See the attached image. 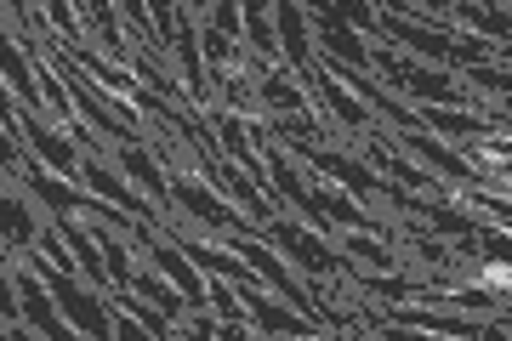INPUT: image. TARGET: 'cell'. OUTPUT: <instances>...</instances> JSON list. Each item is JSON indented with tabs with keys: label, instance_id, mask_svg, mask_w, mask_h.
I'll list each match as a JSON object with an SVG mask.
<instances>
[{
	"label": "cell",
	"instance_id": "cell-6",
	"mask_svg": "<svg viewBox=\"0 0 512 341\" xmlns=\"http://www.w3.org/2000/svg\"><path fill=\"white\" fill-rule=\"evenodd\" d=\"M18 171H23V182H29V194H35L40 205H52L57 216H92V222H109L114 205H103L92 188H74L69 177H52L40 160H23Z\"/></svg>",
	"mask_w": 512,
	"mask_h": 341
},
{
	"label": "cell",
	"instance_id": "cell-22",
	"mask_svg": "<svg viewBox=\"0 0 512 341\" xmlns=\"http://www.w3.org/2000/svg\"><path fill=\"white\" fill-rule=\"evenodd\" d=\"M262 103L268 108H285V114H291V120H302V114H313L308 108V97H302V91L291 86V80H285V74H262Z\"/></svg>",
	"mask_w": 512,
	"mask_h": 341
},
{
	"label": "cell",
	"instance_id": "cell-36",
	"mask_svg": "<svg viewBox=\"0 0 512 341\" xmlns=\"http://www.w3.org/2000/svg\"><path fill=\"white\" fill-rule=\"evenodd\" d=\"M217 341H251V330L245 324H217Z\"/></svg>",
	"mask_w": 512,
	"mask_h": 341
},
{
	"label": "cell",
	"instance_id": "cell-12",
	"mask_svg": "<svg viewBox=\"0 0 512 341\" xmlns=\"http://www.w3.org/2000/svg\"><path fill=\"white\" fill-rule=\"evenodd\" d=\"M80 182H86V188H92L97 199H103V205H114V211H126L131 222H143L148 228V199H137L126 188V182L114 177L109 165H103V154H86V165H80Z\"/></svg>",
	"mask_w": 512,
	"mask_h": 341
},
{
	"label": "cell",
	"instance_id": "cell-4",
	"mask_svg": "<svg viewBox=\"0 0 512 341\" xmlns=\"http://www.w3.org/2000/svg\"><path fill=\"white\" fill-rule=\"evenodd\" d=\"M171 199H177V211L183 216H194V222H205V228H217L222 239L228 234H262L251 216H239L222 194H211L205 177H183V171H177V177H171Z\"/></svg>",
	"mask_w": 512,
	"mask_h": 341
},
{
	"label": "cell",
	"instance_id": "cell-24",
	"mask_svg": "<svg viewBox=\"0 0 512 341\" xmlns=\"http://www.w3.org/2000/svg\"><path fill=\"white\" fill-rule=\"evenodd\" d=\"M200 52H205V69L222 74V69H228V63L239 57V46L222 35V29H211V18H205V23H200Z\"/></svg>",
	"mask_w": 512,
	"mask_h": 341
},
{
	"label": "cell",
	"instance_id": "cell-28",
	"mask_svg": "<svg viewBox=\"0 0 512 341\" xmlns=\"http://www.w3.org/2000/svg\"><path fill=\"white\" fill-rule=\"evenodd\" d=\"M217 91L228 97V103H234L228 114H239V120L251 114V91H245V80H239V74H228V69H222V74H217Z\"/></svg>",
	"mask_w": 512,
	"mask_h": 341
},
{
	"label": "cell",
	"instance_id": "cell-2",
	"mask_svg": "<svg viewBox=\"0 0 512 341\" xmlns=\"http://www.w3.org/2000/svg\"><path fill=\"white\" fill-rule=\"evenodd\" d=\"M370 63H376L404 97H416L421 108H467V114H473V91L461 86L456 74H433V69H421V63H410V57L387 52V46H370Z\"/></svg>",
	"mask_w": 512,
	"mask_h": 341
},
{
	"label": "cell",
	"instance_id": "cell-18",
	"mask_svg": "<svg viewBox=\"0 0 512 341\" xmlns=\"http://www.w3.org/2000/svg\"><path fill=\"white\" fill-rule=\"evenodd\" d=\"M0 234H6V251H18V256H29V251L40 245L35 216H29V205H23L18 194H6V199H0Z\"/></svg>",
	"mask_w": 512,
	"mask_h": 341
},
{
	"label": "cell",
	"instance_id": "cell-27",
	"mask_svg": "<svg viewBox=\"0 0 512 341\" xmlns=\"http://www.w3.org/2000/svg\"><path fill=\"white\" fill-rule=\"evenodd\" d=\"M86 18H92L97 29H103V46H109L114 57L126 52V40H120V29H114V23H120V6H86Z\"/></svg>",
	"mask_w": 512,
	"mask_h": 341
},
{
	"label": "cell",
	"instance_id": "cell-33",
	"mask_svg": "<svg viewBox=\"0 0 512 341\" xmlns=\"http://www.w3.org/2000/svg\"><path fill=\"white\" fill-rule=\"evenodd\" d=\"M376 296H416V285H404V279H370Z\"/></svg>",
	"mask_w": 512,
	"mask_h": 341
},
{
	"label": "cell",
	"instance_id": "cell-30",
	"mask_svg": "<svg viewBox=\"0 0 512 341\" xmlns=\"http://www.w3.org/2000/svg\"><path fill=\"white\" fill-rule=\"evenodd\" d=\"M114 341H154V336H148L137 319H131L126 307H114Z\"/></svg>",
	"mask_w": 512,
	"mask_h": 341
},
{
	"label": "cell",
	"instance_id": "cell-15",
	"mask_svg": "<svg viewBox=\"0 0 512 341\" xmlns=\"http://www.w3.org/2000/svg\"><path fill=\"white\" fill-rule=\"evenodd\" d=\"M370 165H376V177L404 182V188H410V194H421V199H433V194H439V182H433V171H421V165L399 160L387 137H370Z\"/></svg>",
	"mask_w": 512,
	"mask_h": 341
},
{
	"label": "cell",
	"instance_id": "cell-1",
	"mask_svg": "<svg viewBox=\"0 0 512 341\" xmlns=\"http://www.w3.org/2000/svg\"><path fill=\"white\" fill-rule=\"evenodd\" d=\"M376 29L387 40H399L404 52H416L421 63H450V69H478L490 63V46L473 35H450L439 23H421V18H404L399 6H376Z\"/></svg>",
	"mask_w": 512,
	"mask_h": 341
},
{
	"label": "cell",
	"instance_id": "cell-17",
	"mask_svg": "<svg viewBox=\"0 0 512 341\" xmlns=\"http://www.w3.org/2000/svg\"><path fill=\"white\" fill-rule=\"evenodd\" d=\"M120 171H126L137 188H148V199H154V205H165V211L177 205V199H171V182H165L160 165H154V148H120Z\"/></svg>",
	"mask_w": 512,
	"mask_h": 341
},
{
	"label": "cell",
	"instance_id": "cell-35",
	"mask_svg": "<svg viewBox=\"0 0 512 341\" xmlns=\"http://www.w3.org/2000/svg\"><path fill=\"white\" fill-rule=\"evenodd\" d=\"M348 12V23H359V29H376V6H342Z\"/></svg>",
	"mask_w": 512,
	"mask_h": 341
},
{
	"label": "cell",
	"instance_id": "cell-25",
	"mask_svg": "<svg viewBox=\"0 0 512 341\" xmlns=\"http://www.w3.org/2000/svg\"><path fill=\"white\" fill-rule=\"evenodd\" d=\"M421 211L433 216V228H439V234H456V239H478L473 216H461L456 205H444V199H421Z\"/></svg>",
	"mask_w": 512,
	"mask_h": 341
},
{
	"label": "cell",
	"instance_id": "cell-5",
	"mask_svg": "<svg viewBox=\"0 0 512 341\" xmlns=\"http://www.w3.org/2000/svg\"><path fill=\"white\" fill-rule=\"evenodd\" d=\"M393 143L410 154V160H421V165H433L444 182H456V188H484V194H495V177H484L478 171V160H467V154H456L450 143H439L433 131H399Z\"/></svg>",
	"mask_w": 512,
	"mask_h": 341
},
{
	"label": "cell",
	"instance_id": "cell-9",
	"mask_svg": "<svg viewBox=\"0 0 512 341\" xmlns=\"http://www.w3.org/2000/svg\"><path fill=\"white\" fill-rule=\"evenodd\" d=\"M18 126H23V143H29V154L40 165H57V177H80L86 154H80V143H74L69 131H57L46 114H23V108H18Z\"/></svg>",
	"mask_w": 512,
	"mask_h": 341
},
{
	"label": "cell",
	"instance_id": "cell-8",
	"mask_svg": "<svg viewBox=\"0 0 512 341\" xmlns=\"http://www.w3.org/2000/svg\"><path fill=\"white\" fill-rule=\"evenodd\" d=\"M313 35H319V46H325V63H342V69H370V46L359 40V29L348 23V12L342 6H313L308 12Z\"/></svg>",
	"mask_w": 512,
	"mask_h": 341
},
{
	"label": "cell",
	"instance_id": "cell-16",
	"mask_svg": "<svg viewBox=\"0 0 512 341\" xmlns=\"http://www.w3.org/2000/svg\"><path fill=\"white\" fill-rule=\"evenodd\" d=\"M421 131H439V137H473V143L495 137L490 120H484V114H467V108H421Z\"/></svg>",
	"mask_w": 512,
	"mask_h": 341
},
{
	"label": "cell",
	"instance_id": "cell-23",
	"mask_svg": "<svg viewBox=\"0 0 512 341\" xmlns=\"http://www.w3.org/2000/svg\"><path fill=\"white\" fill-rule=\"evenodd\" d=\"M461 86H478V91H490V97L507 103L512 97V63H478V69L461 74Z\"/></svg>",
	"mask_w": 512,
	"mask_h": 341
},
{
	"label": "cell",
	"instance_id": "cell-10",
	"mask_svg": "<svg viewBox=\"0 0 512 341\" xmlns=\"http://www.w3.org/2000/svg\"><path fill=\"white\" fill-rule=\"evenodd\" d=\"M274 29H279V52L291 57V69L308 80L319 63H313V23H308V6H296V0H285V6H274Z\"/></svg>",
	"mask_w": 512,
	"mask_h": 341
},
{
	"label": "cell",
	"instance_id": "cell-7",
	"mask_svg": "<svg viewBox=\"0 0 512 341\" xmlns=\"http://www.w3.org/2000/svg\"><path fill=\"white\" fill-rule=\"evenodd\" d=\"M131 245H137V251H143L148 262H154V273H165L171 285L183 290L188 302H194V313H200V307L211 302V279H205V273L194 268V262H188V256L177 251V245H171L165 234H154V228H137V234H131Z\"/></svg>",
	"mask_w": 512,
	"mask_h": 341
},
{
	"label": "cell",
	"instance_id": "cell-20",
	"mask_svg": "<svg viewBox=\"0 0 512 341\" xmlns=\"http://www.w3.org/2000/svg\"><path fill=\"white\" fill-rule=\"evenodd\" d=\"M450 18L467 23V29H484L490 40H501L512 52V12L507 6H450Z\"/></svg>",
	"mask_w": 512,
	"mask_h": 341
},
{
	"label": "cell",
	"instance_id": "cell-34",
	"mask_svg": "<svg viewBox=\"0 0 512 341\" xmlns=\"http://www.w3.org/2000/svg\"><path fill=\"white\" fill-rule=\"evenodd\" d=\"M183 341H217V319H194V330H183Z\"/></svg>",
	"mask_w": 512,
	"mask_h": 341
},
{
	"label": "cell",
	"instance_id": "cell-11",
	"mask_svg": "<svg viewBox=\"0 0 512 341\" xmlns=\"http://www.w3.org/2000/svg\"><path fill=\"white\" fill-rule=\"evenodd\" d=\"M0 69H6V91H18L23 114H52V108H46V91H40V69L29 63V52H23L12 35L0 46Z\"/></svg>",
	"mask_w": 512,
	"mask_h": 341
},
{
	"label": "cell",
	"instance_id": "cell-31",
	"mask_svg": "<svg viewBox=\"0 0 512 341\" xmlns=\"http://www.w3.org/2000/svg\"><path fill=\"white\" fill-rule=\"evenodd\" d=\"M478 279H484V290L512 296V268H501V262H484V268H478Z\"/></svg>",
	"mask_w": 512,
	"mask_h": 341
},
{
	"label": "cell",
	"instance_id": "cell-21",
	"mask_svg": "<svg viewBox=\"0 0 512 341\" xmlns=\"http://www.w3.org/2000/svg\"><path fill=\"white\" fill-rule=\"evenodd\" d=\"M245 46H251L262 63L279 57V29H274V6H245Z\"/></svg>",
	"mask_w": 512,
	"mask_h": 341
},
{
	"label": "cell",
	"instance_id": "cell-29",
	"mask_svg": "<svg viewBox=\"0 0 512 341\" xmlns=\"http://www.w3.org/2000/svg\"><path fill=\"white\" fill-rule=\"evenodd\" d=\"M211 29H222V35L239 46V29H245V6H228V0H217V6H211Z\"/></svg>",
	"mask_w": 512,
	"mask_h": 341
},
{
	"label": "cell",
	"instance_id": "cell-32",
	"mask_svg": "<svg viewBox=\"0 0 512 341\" xmlns=\"http://www.w3.org/2000/svg\"><path fill=\"white\" fill-rule=\"evenodd\" d=\"M416 256H421V262H433V268H444V262H450V251H444L439 239H421V234H416Z\"/></svg>",
	"mask_w": 512,
	"mask_h": 341
},
{
	"label": "cell",
	"instance_id": "cell-13",
	"mask_svg": "<svg viewBox=\"0 0 512 341\" xmlns=\"http://www.w3.org/2000/svg\"><path fill=\"white\" fill-rule=\"evenodd\" d=\"M308 91H313V97H319V103H325L348 131H365V126H370V108L359 103V97H353V91L342 86V80H336V74H330L325 63H319V69L308 74Z\"/></svg>",
	"mask_w": 512,
	"mask_h": 341
},
{
	"label": "cell",
	"instance_id": "cell-14",
	"mask_svg": "<svg viewBox=\"0 0 512 341\" xmlns=\"http://www.w3.org/2000/svg\"><path fill=\"white\" fill-rule=\"evenodd\" d=\"M245 313H251V319H256V330H268V336H296V341H313V330H319V324H313L308 313H296V307H279L274 296H268V290H262V296H251V302H245Z\"/></svg>",
	"mask_w": 512,
	"mask_h": 341
},
{
	"label": "cell",
	"instance_id": "cell-37",
	"mask_svg": "<svg viewBox=\"0 0 512 341\" xmlns=\"http://www.w3.org/2000/svg\"><path fill=\"white\" fill-rule=\"evenodd\" d=\"M501 114H512V97H507V103H501Z\"/></svg>",
	"mask_w": 512,
	"mask_h": 341
},
{
	"label": "cell",
	"instance_id": "cell-19",
	"mask_svg": "<svg viewBox=\"0 0 512 341\" xmlns=\"http://www.w3.org/2000/svg\"><path fill=\"white\" fill-rule=\"evenodd\" d=\"M131 296H143V302H154L165 313V319H183L188 307V296L177 285H171V279H165V273H137V279H131Z\"/></svg>",
	"mask_w": 512,
	"mask_h": 341
},
{
	"label": "cell",
	"instance_id": "cell-3",
	"mask_svg": "<svg viewBox=\"0 0 512 341\" xmlns=\"http://www.w3.org/2000/svg\"><path fill=\"white\" fill-rule=\"evenodd\" d=\"M262 239H268V245H274V251L285 256L296 273H308V279H325L330 268H348V262L330 251L325 239L313 234L308 222H285V216H274V222L262 228Z\"/></svg>",
	"mask_w": 512,
	"mask_h": 341
},
{
	"label": "cell",
	"instance_id": "cell-26",
	"mask_svg": "<svg viewBox=\"0 0 512 341\" xmlns=\"http://www.w3.org/2000/svg\"><path fill=\"white\" fill-rule=\"evenodd\" d=\"M348 251L353 256H365V262H370V268H399V256H393V251H387V245H382V239H365V234H348Z\"/></svg>",
	"mask_w": 512,
	"mask_h": 341
}]
</instances>
